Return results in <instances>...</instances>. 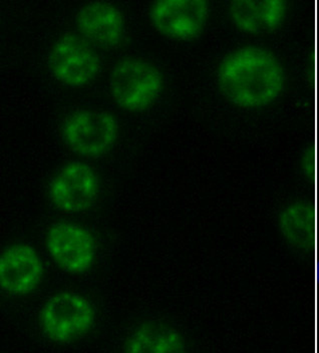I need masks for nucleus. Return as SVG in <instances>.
I'll use <instances>...</instances> for the list:
<instances>
[{
    "label": "nucleus",
    "mask_w": 319,
    "mask_h": 353,
    "mask_svg": "<svg viewBox=\"0 0 319 353\" xmlns=\"http://www.w3.org/2000/svg\"><path fill=\"white\" fill-rule=\"evenodd\" d=\"M210 17L205 0H161L150 6L149 19L160 34L180 41L197 39Z\"/></svg>",
    "instance_id": "423d86ee"
},
{
    "label": "nucleus",
    "mask_w": 319,
    "mask_h": 353,
    "mask_svg": "<svg viewBox=\"0 0 319 353\" xmlns=\"http://www.w3.org/2000/svg\"><path fill=\"white\" fill-rule=\"evenodd\" d=\"M96 320L91 302L81 295L61 292L43 304L39 313L41 330L50 341L69 343L83 336Z\"/></svg>",
    "instance_id": "7ed1b4c3"
},
{
    "label": "nucleus",
    "mask_w": 319,
    "mask_h": 353,
    "mask_svg": "<svg viewBox=\"0 0 319 353\" xmlns=\"http://www.w3.org/2000/svg\"><path fill=\"white\" fill-rule=\"evenodd\" d=\"M130 353H176L187 350L184 335L171 324L158 320L143 322L132 331L124 344Z\"/></svg>",
    "instance_id": "f8f14e48"
},
{
    "label": "nucleus",
    "mask_w": 319,
    "mask_h": 353,
    "mask_svg": "<svg viewBox=\"0 0 319 353\" xmlns=\"http://www.w3.org/2000/svg\"><path fill=\"white\" fill-rule=\"evenodd\" d=\"M109 87L119 107L127 112H143L159 99L164 88V77L151 61L127 57L114 65L110 74Z\"/></svg>",
    "instance_id": "f03ea898"
},
{
    "label": "nucleus",
    "mask_w": 319,
    "mask_h": 353,
    "mask_svg": "<svg viewBox=\"0 0 319 353\" xmlns=\"http://www.w3.org/2000/svg\"><path fill=\"white\" fill-rule=\"evenodd\" d=\"M318 266H319V265H318ZM318 274H319V273H318Z\"/></svg>",
    "instance_id": "ddd939ff"
},
{
    "label": "nucleus",
    "mask_w": 319,
    "mask_h": 353,
    "mask_svg": "<svg viewBox=\"0 0 319 353\" xmlns=\"http://www.w3.org/2000/svg\"><path fill=\"white\" fill-rule=\"evenodd\" d=\"M61 134L74 153L99 158L113 148L118 138L119 125L113 114L105 110H81L65 119Z\"/></svg>",
    "instance_id": "20e7f679"
},
{
    "label": "nucleus",
    "mask_w": 319,
    "mask_h": 353,
    "mask_svg": "<svg viewBox=\"0 0 319 353\" xmlns=\"http://www.w3.org/2000/svg\"><path fill=\"white\" fill-rule=\"evenodd\" d=\"M48 63L57 81L72 88L89 85L101 70L100 57L89 41L72 33L61 35L52 44Z\"/></svg>",
    "instance_id": "39448f33"
},
{
    "label": "nucleus",
    "mask_w": 319,
    "mask_h": 353,
    "mask_svg": "<svg viewBox=\"0 0 319 353\" xmlns=\"http://www.w3.org/2000/svg\"><path fill=\"white\" fill-rule=\"evenodd\" d=\"M218 88L229 103L241 109H261L274 103L285 87V72L266 48L246 46L229 52L217 68Z\"/></svg>",
    "instance_id": "f257e3e1"
},
{
    "label": "nucleus",
    "mask_w": 319,
    "mask_h": 353,
    "mask_svg": "<svg viewBox=\"0 0 319 353\" xmlns=\"http://www.w3.org/2000/svg\"><path fill=\"white\" fill-rule=\"evenodd\" d=\"M43 273V261L30 245L13 244L0 258V285L10 294H30L41 284Z\"/></svg>",
    "instance_id": "1a4fd4ad"
},
{
    "label": "nucleus",
    "mask_w": 319,
    "mask_h": 353,
    "mask_svg": "<svg viewBox=\"0 0 319 353\" xmlns=\"http://www.w3.org/2000/svg\"><path fill=\"white\" fill-rule=\"evenodd\" d=\"M76 24L85 41L101 48H116L124 39V15L109 2L83 4L76 12Z\"/></svg>",
    "instance_id": "9d476101"
},
{
    "label": "nucleus",
    "mask_w": 319,
    "mask_h": 353,
    "mask_svg": "<svg viewBox=\"0 0 319 353\" xmlns=\"http://www.w3.org/2000/svg\"><path fill=\"white\" fill-rule=\"evenodd\" d=\"M45 245L57 266L72 274L87 272L96 259V245L91 232L74 223L52 225Z\"/></svg>",
    "instance_id": "0eeeda50"
},
{
    "label": "nucleus",
    "mask_w": 319,
    "mask_h": 353,
    "mask_svg": "<svg viewBox=\"0 0 319 353\" xmlns=\"http://www.w3.org/2000/svg\"><path fill=\"white\" fill-rule=\"evenodd\" d=\"M286 10V2L281 0H237L228 6L235 28L249 34L277 30L285 21Z\"/></svg>",
    "instance_id": "9b49d317"
},
{
    "label": "nucleus",
    "mask_w": 319,
    "mask_h": 353,
    "mask_svg": "<svg viewBox=\"0 0 319 353\" xmlns=\"http://www.w3.org/2000/svg\"><path fill=\"white\" fill-rule=\"evenodd\" d=\"M99 193L98 175L89 165L81 162L63 165L48 187L52 204L67 213L87 211L98 200Z\"/></svg>",
    "instance_id": "6e6552de"
}]
</instances>
